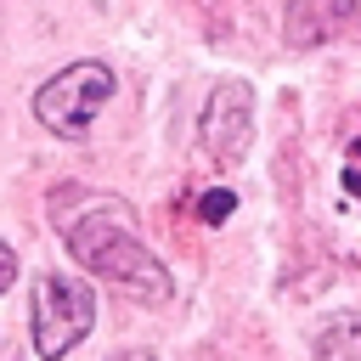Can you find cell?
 I'll list each match as a JSON object with an SVG mask.
<instances>
[{
    "mask_svg": "<svg viewBox=\"0 0 361 361\" xmlns=\"http://www.w3.org/2000/svg\"><path fill=\"white\" fill-rule=\"evenodd\" d=\"M62 243L68 254L96 271L102 282H113L118 293L130 299H147V305H164L175 293L169 271L158 265V254L135 237V220L118 197H85L79 214H62Z\"/></svg>",
    "mask_w": 361,
    "mask_h": 361,
    "instance_id": "6da1fadb",
    "label": "cell"
},
{
    "mask_svg": "<svg viewBox=\"0 0 361 361\" xmlns=\"http://www.w3.org/2000/svg\"><path fill=\"white\" fill-rule=\"evenodd\" d=\"M90 327H96L90 282L73 271H39L34 276V350H39V361H62Z\"/></svg>",
    "mask_w": 361,
    "mask_h": 361,
    "instance_id": "7a4b0ae2",
    "label": "cell"
},
{
    "mask_svg": "<svg viewBox=\"0 0 361 361\" xmlns=\"http://www.w3.org/2000/svg\"><path fill=\"white\" fill-rule=\"evenodd\" d=\"M113 96V68L107 62H73L62 73H51L39 90H34V118L62 135V141H79L90 130V118L107 107Z\"/></svg>",
    "mask_w": 361,
    "mask_h": 361,
    "instance_id": "3957f363",
    "label": "cell"
},
{
    "mask_svg": "<svg viewBox=\"0 0 361 361\" xmlns=\"http://www.w3.org/2000/svg\"><path fill=\"white\" fill-rule=\"evenodd\" d=\"M248 135H254V90L243 79L214 85V96L203 107V152L214 164H237L248 152Z\"/></svg>",
    "mask_w": 361,
    "mask_h": 361,
    "instance_id": "277c9868",
    "label": "cell"
},
{
    "mask_svg": "<svg viewBox=\"0 0 361 361\" xmlns=\"http://www.w3.org/2000/svg\"><path fill=\"white\" fill-rule=\"evenodd\" d=\"M316 361H361V316L344 310V316H327L310 338Z\"/></svg>",
    "mask_w": 361,
    "mask_h": 361,
    "instance_id": "5b68a950",
    "label": "cell"
},
{
    "mask_svg": "<svg viewBox=\"0 0 361 361\" xmlns=\"http://www.w3.org/2000/svg\"><path fill=\"white\" fill-rule=\"evenodd\" d=\"M231 209H237V192H226V186H214V192H203V203H197V214H203L209 226H220V220H231Z\"/></svg>",
    "mask_w": 361,
    "mask_h": 361,
    "instance_id": "8992f818",
    "label": "cell"
},
{
    "mask_svg": "<svg viewBox=\"0 0 361 361\" xmlns=\"http://www.w3.org/2000/svg\"><path fill=\"white\" fill-rule=\"evenodd\" d=\"M11 282H17V254H11L6 243H0V293H6Z\"/></svg>",
    "mask_w": 361,
    "mask_h": 361,
    "instance_id": "52a82bcc",
    "label": "cell"
},
{
    "mask_svg": "<svg viewBox=\"0 0 361 361\" xmlns=\"http://www.w3.org/2000/svg\"><path fill=\"white\" fill-rule=\"evenodd\" d=\"M344 192H350V197H361V169H344Z\"/></svg>",
    "mask_w": 361,
    "mask_h": 361,
    "instance_id": "ba28073f",
    "label": "cell"
},
{
    "mask_svg": "<svg viewBox=\"0 0 361 361\" xmlns=\"http://www.w3.org/2000/svg\"><path fill=\"white\" fill-rule=\"evenodd\" d=\"M107 361H152L147 350H118V355H107Z\"/></svg>",
    "mask_w": 361,
    "mask_h": 361,
    "instance_id": "9c48e42d",
    "label": "cell"
},
{
    "mask_svg": "<svg viewBox=\"0 0 361 361\" xmlns=\"http://www.w3.org/2000/svg\"><path fill=\"white\" fill-rule=\"evenodd\" d=\"M0 361H11V350H6V344H0Z\"/></svg>",
    "mask_w": 361,
    "mask_h": 361,
    "instance_id": "30bf717a",
    "label": "cell"
},
{
    "mask_svg": "<svg viewBox=\"0 0 361 361\" xmlns=\"http://www.w3.org/2000/svg\"><path fill=\"white\" fill-rule=\"evenodd\" d=\"M350 152H355V158H361V141H355V147H350Z\"/></svg>",
    "mask_w": 361,
    "mask_h": 361,
    "instance_id": "8fae6325",
    "label": "cell"
}]
</instances>
